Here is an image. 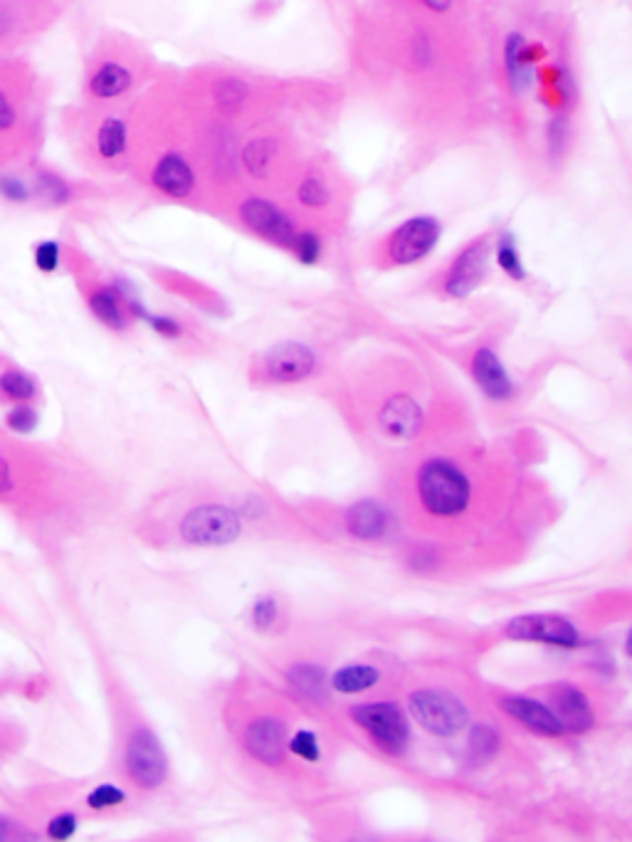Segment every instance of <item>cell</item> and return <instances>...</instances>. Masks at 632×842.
Segmentation results:
<instances>
[{
	"instance_id": "26",
	"label": "cell",
	"mask_w": 632,
	"mask_h": 842,
	"mask_svg": "<svg viewBox=\"0 0 632 842\" xmlns=\"http://www.w3.org/2000/svg\"><path fill=\"white\" fill-rule=\"evenodd\" d=\"M381 672L371 665H348L334 672L332 687L338 695H361L379 685Z\"/></svg>"
},
{
	"instance_id": "21",
	"label": "cell",
	"mask_w": 632,
	"mask_h": 842,
	"mask_svg": "<svg viewBox=\"0 0 632 842\" xmlns=\"http://www.w3.org/2000/svg\"><path fill=\"white\" fill-rule=\"evenodd\" d=\"M87 307L94 317H97L104 327L111 331H124L129 327V311L124 305V297L117 285H102V282H90L87 292Z\"/></svg>"
},
{
	"instance_id": "8",
	"label": "cell",
	"mask_w": 632,
	"mask_h": 842,
	"mask_svg": "<svg viewBox=\"0 0 632 842\" xmlns=\"http://www.w3.org/2000/svg\"><path fill=\"white\" fill-rule=\"evenodd\" d=\"M203 97L207 107L215 111V117L223 121H232L250 109L252 99L258 97V84L240 72L230 70H211L201 78Z\"/></svg>"
},
{
	"instance_id": "5",
	"label": "cell",
	"mask_w": 632,
	"mask_h": 842,
	"mask_svg": "<svg viewBox=\"0 0 632 842\" xmlns=\"http://www.w3.org/2000/svg\"><path fill=\"white\" fill-rule=\"evenodd\" d=\"M410 714L432 736H455L469 724V709L445 689H418L408 699Z\"/></svg>"
},
{
	"instance_id": "1",
	"label": "cell",
	"mask_w": 632,
	"mask_h": 842,
	"mask_svg": "<svg viewBox=\"0 0 632 842\" xmlns=\"http://www.w3.org/2000/svg\"><path fill=\"white\" fill-rule=\"evenodd\" d=\"M37 99L31 72L0 60V171L21 164L35 146Z\"/></svg>"
},
{
	"instance_id": "25",
	"label": "cell",
	"mask_w": 632,
	"mask_h": 842,
	"mask_svg": "<svg viewBox=\"0 0 632 842\" xmlns=\"http://www.w3.org/2000/svg\"><path fill=\"white\" fill-rule=\"evenodd\" d=\"M381 5L445 23H462V15H465V0H383Z\"/></svg>"
},
{
	"instance_id": "42",
	"label": "cell",
	"mask_w": 632,
	"mask_h": 842,
	"mask_svg": "<svg viewBox=\"0 0 632 842\" xmlns=\"http://www.w3.org/2000/svg\"><path fill=\"white\" fill-rule=\"evenodd\" d=\"M15 489V470L3 452H0V497L11 495Z\"/></svg>"
},
{
	"instance_id": "9",
	"label": "cell",
	"mask_w": 632,
	"mask_h": 842,
	"mask_svg": "<svg viewBox=\"0 0 632 842\" xmlns=\"http://www.w3.org/2000/svg\"><path fill=\"white\" fill-rule=\"evenodd\" d=\"M124 769L131 783L139 785L141 791H156L164 785L168 775V756L164 744L151 728H136L129 736L124 749Z\"/></svg>"
},
{
	"instance_id": "7",
	"label": "cell",
	"mask_w": 632,
	"mask_h": 842,
	"mask_svg": "<svg viewBox=\"0 0 632 842\" xmlns=\"http://www.w3.org/2000/svg\"><path fill=\"white\" fill-rule=\"evenodd\" d=\"M238 217L245 230H250L252 235H258V238L270 245H277L282 250H289V245L299 230L295 217L267 195L242 198L238 203Z\"/></svg>"
},
{
	"instance_id": "30",
	"label": "cell",
	"mask_w": 632,
	"mask_h": 842,
	"mask_svg": "<svg viewBox=\"0 0 632 842\" xmlns=\"http://www.w3.org/2000/svg\"><path fill=\"white\" fill-rule=\"evenodd\" d=\"M289 252L295 254L301 264H317L324 254V238L317 230L299 228L295 240L289 245Z\"/></svg>"
},
{
	"instance_id": "20",
	"label": "cell",
	"mask_w": 632,
	"mask_h": 842,
	"mask_svg": "<svg viewBox=\"0 0 632 842\" xmlns=\"http://www.w3.org/2000/svg\"><path fill=\"white\" fill-rule=\"evenodd\" d=\"M282 144L275 137H254L240 151V166L252 181L267 183L277 176Z\"/></svg>"
},
{
	"instance_id": "31",
	"label": "cell",
	"mask_w": 632,
	"mask_h": 842,
	"mask_svg": "<svg viewBox=\"0 0 632 842\" xmlns=\"http://www.w3.org/2000/svg\"><path fill=\"white\" fill-rule=\"evenodd\" d=\"M291 685H295L301 695L307 697H324L326 692V675L322 667L317 665H297L289 672Z\"/></svg>"
},
{
	"instance_id": "28",
	"label": "cell",
	"mask_w": 632,
	"mask_h": 842,
	"mask_svg": "<svg viewBox=\"0 0 632 842\" xmlns=\"http://www.w3.org/2000/svg\"><path fill=\"white\" fill-rule=\"evenodd\" d=\"M33 198H40L47 205H64L72 201V186L62 176L40 171L33 178Z\"/></svg>"
},
{
	"instance_id": "34",
	"label": "cell",
	"mask_w": 632,
	"mask_h": 842,
	"mask_svg": "<svg viewBox=\"0 0 632 842\" xmlns=\"http://www.w3.org/2000/svg\"><path fill=\"white\" fill-rule=\"evenodd\" d=\"M37 423H40V415L31 403H13V408L5 413V425L17 435H31Z\"/></svg>"
},
{
	"instance_id": "33",
	"label": "cell",
	"mask_w": 632,
	"mask_h": 842,
	"mask_svg": "<svg viewBox=\"0 0 632 842\" xmlns=\"http://www.w3.org/2000/svg\"><path fill=\"white\" fill-rule=\"evenodd\" d=\"M124 801H127V793L115 783H102L97 788H92L87 793V798H84L90 810H111V808L124 806Z\"/></svg>"
},
{
	"instance_id": "32",
	"label": "cell",
	"mask_w": 632,
	"mask_h": 842,
	"mask_svg": "<svg viewBox=\"0 0 632 842\" xmlns=\"http://www.w3.org/2000/svg\"><path fill=\"white\" fill-rule=\"evenodd\" d=\"M499 749V734L492 726H475L469 736V759L475 763H485L492 759Z\"/></svg>"
},
{
	"instance_id": "14",
	"label": "cell",
	"mask_w": 632,
	"mask_h": 842,
	"mask_svg": "<svg viewBox=\"0 0 632 842\" xmlns=\"http://www.w3.org/2000/svg\"><path fill=\"white\" fill-rule=\"evenodd\" d=\"M154 191L162 193L168 201L183 203L188 198H193L198 188V176L191 161H188L181 151H164L162 156L154 161L148 176Z\"/></svg>"
},
{
	"instance_id": "15",
	"label": "cell",
	"mask_w": 632,
	"mask_h": 842,
	"mask_svg": "<svg viewBox=\"0 0 632 842\" xmlns=\"http://www.w3.org/2000/svg\"><path fill=\"white\" fill-rule=\"evenodd\" d=\"M317 371V354L301 342H282L262 356V373L272 383H299Z\"/></svg>"
},
{
	"instance_id": "38",
	"label": "cell",
	"mask_w": 632,
	"mask_h": 842,
	"mask_svg": "<svg viewBox=\"0 0 632 842\" xmlns=\"http://www.w3.org/2000/svg\"><path fill=\"white\" fill-rule=\"evenodd\" d=\"M287 749L295 754V756H299L301 761H309V763H314V761L322 759V751H319L317 736L311 734V732H307V728H301V732H297L295 736H291V739L287 742Z\"/></svg>"
},
{
	"instance_id": "11",
	"label": "cell",
	"mask_w": 632,
	"mask_h": 842,
	"mask_svg": "<svg viewBox=\"0 0 632 842\" xmlns=\"http://www.w3.org/2000/svg\"><path fill=\"white\" fill-rule=\"evenodd\" d=\"M506 638L524 640V642H541V645L575 650L581 645V632L571 620L561 615H541L529 613L518 615L506 626Z\"/></svg>"
},
{
	"instance_id": "17",
	"label": "cell",
	"mask_w": 632,
	"mask_h": 842,
	"mask_svg": "<svg viewBox=\"0 0 632 842\" xmlns=\"http://www.w3.org/2000/svg\"><path fill=\"white\" fill-rule=\"evenodd\" d=\"M472 378H475L479 391H482L489 401L504 403L514 399L516 386L512 376H509L506 366L502 364V358H499L492 348L482 346L472 356Z\"/></svg>"
},
{
	"instance_id": "12",
	"label": "cell",
	"mask_w": 632,
	"mask_h": 842,
	"mask_svg": "<svg viewBox=\"0 0 632 842\" xmlns=\"http://www.w3.org/2000/svg\"><path fill=\"white\" fill-rule=\"evenodd\" d=\"M84 146H87L94 164H102L104 168L124 164L129 154L127 117L117 115V111H109V115H102L97 121H92Z\"/></svg>"
},
{
	"instance_id": "39",
	"label": "cell",
	"mask_w": 632,
	"mask_h": 842,
	"mask_svg": "<svg viewBox=\"0 0 632 842\" xmlns=\"http://www.w3.org/2000/svg\"><path fill=\"white\" fill-rule=\"evenodd\" d=\"M279 615L275 598H260L252 608V622L258 630H270Z\"/></svg>"
},
{
	"instance_id": "4",
	"label": "cell",
	"mask_w": 632,
	"mask_h": 842,
	"mask_svg": "<svg viewBox=\"0 0 632 842\" xmlns=\"http://www.w3.org/2000/svg\"><path fill=\"white\" fill-rule=\"evenodd\" d=\"M442 238V223L436 215H415L398 225L389 238L383 240L381 254L395 268H408L418 264L436 252Z\"/></svg>"
},
{
	"instance_id": "16",
	"label": "cell",
	"mask_w": 632,
	"mask_h": 842,
	"mask_svg": "<svg viewBox=\"0 0 632 842\" xmlns=\"http://www.w3.org/2000/svg\"><path fill=\"white\" fill-rule=\"evenodd\" d=\"M245 749L254 761L279 766L287 754V728L275 716H258L245 728Z\"/></svg>"
},
{
	"instance_id": "36",
	"label": "cell",
	"mask_w": 632,
	"mask_h": 842,
	"mask_svg": "<svg viewBox=\"0 0 632 842\" xmlns=\"http://www.w3.org/2000/svg\"><path fill=\"white\" fill-rule=\"evenodd\" d=\"M80 828V818L74 810H60L55 813V816L47 820L45 826V835L50 840H70L74 838V832H77Z\"/></svg>"
},
{
	"instance_id": "23",
	"label": "cell",
	"mask_w": 632,
	"mask_h": 842,
	"mask_svg": "<svg viewBox=\"0 0 632 842\" xmlns=\"http://www.w3.org/2000/svg\"><path fill=\"white\" fill-rule=\"evenodd\" d=\"M346 526L348 532H351V536L366 538V542H375V538H381L385 532H389L391 512L381 505V501L361 499L348 509Z\"/></svg>"
},
{
	"instance_id": "18",
	"label": "cell",
	"mask_w": 632,
	"mask_h": 842,
	"mask_svg": "<svg viewBox=\"0 0 632 842\" xmlns=\"http://www.w3.org/2000/svg\"><path fill=\"white\" fill-rule=\"evenodd\" d=\"M502 709H504V714L516 719V722L529 728V732H536L541 736H551V739H559V736L565 734L559 714H556L551 707H546L544 702H539V699L512 695V697L502 699Z\"/></svg>"
},
{
	"instance_id": "19",
	"label": "cell",
	"mask_w": 632,
	"mask_h": 842,
	"mask_svg": "<svg viewBox=\"0 0 632 842\" xmlns=\"http://www.w3.org/2000/svg\"><path fill=\"white\" fill-rule=\"evenodd\" d=\"M381 430L393 440H410L422 428V411L415 399L405 393L391 395L379 411Z\"/></svg>"
},
{
	"instance_id": "10",
	"label": "cell",
	"mask_w": 632,
	"mask_h": 842,
	"mask_svg": "<svg viewBox=\"0 0 632 842\" xmlns=\"http://www.w3.org/2000/svg\"><path fill=\"white\" fill-rule=\"evenodd\" d=\"M242 532L240 517L230 507L205 505L191 509L181 522V536L191 546H225Z\"/></svg>"
},
{
	"instance_id": "22",
	"label": "cell",
	"mask_w": 632,
	"mask_h": 842,
	"mask_svg": "<svg viewBox=\"0 0 632 842\" xmlns=\"http://www.w3.org/2000/svg\"><path fill=\"white\" fill-rule=\"evenodd\" d=\"M556 714H559L565 732L573 734H586L596 724V712H593L591 699L583 689L573 685L556 689Z\"/></svg>"
},
{
	"instance_id": "27",
	"label": "cell",
	"mask_w": 632,
	"mask_h": 842,
	"mask_svg": "<svg viewBox=\"0 0 632 842\" xmlns=\"http://www.w3.org/2000/svg\"><path fill=\"white\" fill-rule=\"evenodd\" d=\"M40 393L37 388V381L31 376L21 371V368H8V371L0 373V395L11 403H33Z\"/></svg>"
},
{
	"instance_id": "40",
	"label": "cell",
	"mask_w": 632,
	"mask_h": 842,
	"mask_svg": "<svg viewBox=\"0 0 632 842\" xmlns=\"http://www.w3.org/2000/svg\"><path fill=\"white\" fill-rule=\"evenodd\" d=\"M136 317H139V319H144L151 329L158 331V334L166 336V339H176V336H181V334H183L181 324H178V321L171 319V317H164V315H158V317H156V315H151V311H146V309H141Z\"/></svg>"
},
{
	"instance_id": "2",
	"label": "cell",
	"mask_w": 632,
	"mask_h": 842,
	"mask_svg": "<svg viewBox=\"0 0 632 842\" xmlns=\"http://www.w3.org/2000/svg\"><path fill=\"white\" fill-rule=\"evenodd\" d=\"M148 70L146 55L127 40L111 37L102 43L84 74V97L94 107H107L127 99Z\"/></svg>"
},
{
	"instance_id": "35",
	"label": "cell",
	"mask_w": 632,
	"mask_h": 842,
	"mask_svg": "<svg viewBox=\"0 0 632 842\" xmlns=\"http://www.w3.org/2000/svg\"><path fill=\"white\" fill-rule=\"evenodd\" d=\"M0 198L5 203H31L33 201V183L15 174L0 176Z\"/></svg>"
},
{
	"instance_id": "29",
	"label": "cell",
	"mask_w": 632,
	"mask_h": 842,
	"mask_svg": "<svg viewBox=\"0 0 632 842\" xmlns=\"http://www.w3.org/2000/svg\"><path fill=\"white\" fill-rule=\"evenodd\" d=\"M494 260L499 264V270H502L509 280H514V282H524L526 280V268H524L522 252H518L516 240H514L512 233H504L502 238L497 240Z\"/></svg>"
},
{
	"instance_id": "13",
	"label": "cell",
	"mask_w": 632,
	"mask_h": 842,
	"mask_svg": "<svg viewBox=\"0 0 632 842\" xmlns=\"http://www.w3.org/2000/svg\"><path fill=\"white\" fill-rule=\"evenodd\" d=\"M487 260H489V240L477 238L467 248H462L455 260L442 277V292L450 299H467L482 280L487 277Z\"/></svg>"
},
{
	"instance_id": "37",
	"label": "cell",
	"mask_w": 632,
	"mask_h": 842,
	"mask_svg": "<svg viewBox=\"0 0 632 842\" xmlns=\"http://www.w3.org/2000/svg\"><path fill=\"white\" fill-rule=\"evenodd\" d=\"M33 258H35V268L45 272V274H52L58 272L60 262H62V248L58 240H43L35 245L33 250Z\"/></svg>"
},
{
	"instance_id": "6",
	"label": "cell",
	"mask_w": 632,
	"mask_h": 842,
	"mask_svg": "<svg viewBox=\"0 0 632 842\" xmlns=\"http://www.w3.org/2000/svg\"><path fill=\"white\" fill-rule=\"evenodd\" d=\"M351 719L356 726L371 736V742L381 751L398 756L410 744V724L403 709L393 702H371L351 709Z\"/></svg>"
},
{
	"instance_id": "3",
	"label": "cell",
	"mask_w": 632,
	"mask_h": 842,
	"mask_svg": "<svg viewBox=\"0 0 632 842\" xmlns=\"http://www.w3.org/2000/svg\"><path fill=\"white\" fill-rule=\"evenodd\" d=\"M418 497L428 514L455 519L469 507V477L452 460L432 458L418 472Z\"/></svg>"
},
{
	"instance_id": "41",
	"label": "cell",
	"mask_w": 632,
	"mask_h": 842,
	"mask_svg": "<svg viewBox=\"0 0 632 842\" xmlns=\"http://www.w3.org/2000/svg\"><path fill=\"white\" fill-rule=\"evenodd\" d=\"M35 835L31 830H27L25 826H21V822L8 818V816H0V842H8V840H33Z\"/></svg>"
},
{
	"instance_id": "24",
	"label": "cell",
	"mask_w": 632,
	"mask_h": 842,
	"mask_svg": "<svg viewBox=\"0 0 632 842\" xmlns=\"http://www.w3.org/2000/svg\"><path fill=\"white\" fill-rule=\"evenodd\" d=\"M295 203L307 213H326L334 207V186L322 168H309L295 183Z\"/></svg>"
}]
</instances>
